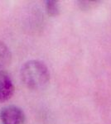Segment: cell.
Segmentation results:
<instances>
[{
    "label": "cell",
    "mask_w": 111,
    "mask_h": 124,
    "mask_svg": "<svg viewBox=\"0 0 111 124\" xmlns=\"http://www.w3.org/2000/svg\"><path fill=\"white\" fill-rule=\"evenodd\" d=\"M22 81L31 89H40L47 85L50 73L44 63L38 61L26 62L20 71Z\"/></svg>",
    "instance_id": "1"
},
{
    "label": "cell",
    "mask_w": 111,
    "mask_h": 124,
    "mask_svg": "<svg viewBox=\"0 0 111 124\" xmlns=\"http://www.w3.org/2000/svg\"><path fill=\"white\" fill-rule=\"evenodd\" d=\"M25 119L23 111L17 106H7L0 112L2 124H24Z\"/></svg>",
    "instance_id": "2"
},
{
    "label": "cell",
    "mask_w": 111,
    "mask_h": 124,
    "mask_svg": "<svg viewBox=\"0 0 111 124\" xmlns=\"http://www.w3.org/2000/svg\"><path fill=\"white\" fill-rule=\"evenodd\" d=\"M13 93L14 85L11 78L5 71L0 70V103L10 99Z\"/></svg>",
    "instance_id": "3"
},
{
    "label": "cell",
    "mask_w": 111,
    "mask_h": 124,
    "mask_svg": "<svg viewBox=\"0 0 111 124\" xmlns=\"http://www.w3.org/2000/svg\"><path fill=\"white\" fill-rule=\"evenodd\" d=\"M12 54L9 47L0 41V68L6 67L11 63Z\"/></svg>",
    "instance_id": "4"
},
{
    "label": "cell",
    "mask_w": 111,
    "mask_h": 124,
    "mask_svg": "<svg viewBox=\"0 0 111 124\" xmlns=\"http://www.w3.org/2000/svg\"><path fill=\"white\" fill-rule=\"evenodd\" d=\"M46 10H47V13L51 15H56L58 13V4L57 2L56 1H47L46 3Z\"/></svg>",
    "instance_id": "5"
}]
</instances>
